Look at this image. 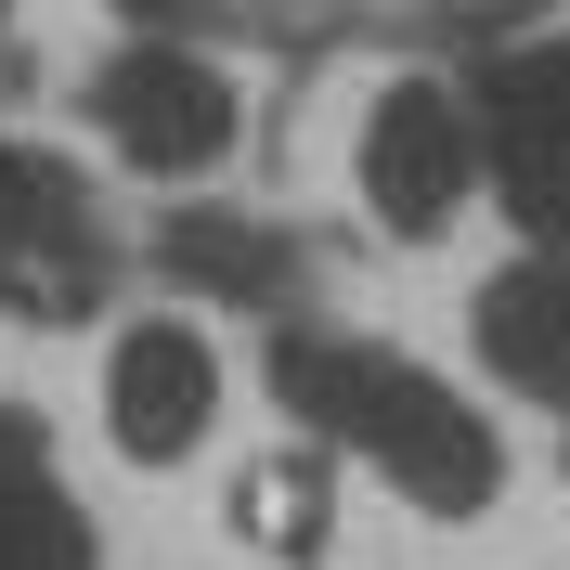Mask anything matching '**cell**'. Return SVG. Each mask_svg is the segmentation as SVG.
<instances>
[{
  "label": "cell",
  "mask_w": 570,
  "mask_h": 570,
  "mask_svg": "<svg viewBox=\"0 0 570 570\" xmlns=\"http://www.w3.org/2000/svg\"><path fill=\"white\" fill-rule=\"evenodd\" d=\"M273 390L285 415H324L351 454H376L428 519H466V505H493L505 480V441L493 415H466L428 363H390V351H324V337H285L273 351Z\"/></svg>",
  "instance_id": "obj_1"
},
{
  "label": "cell",
  "mask_w": 570,
  "mask_h": 570,
  "mask_svg": "<svg viewBox=\"0 0 570 570\" xmlns=\"http://www.w3.org/2000/svg\"><path fill=\"white\" fill-rule=\"evenodd\" d=\"M91 117H105V142L130 156V169H156V181H195V169L234 156V78L195 66L181 39L117 52V66L91 78Z\"/></svg>",
  "instance_id": "obj_2"
},
{
  "label": "cell",
  "mask_w": 570,
  "mask_h": 570,
  "mask_svg": "<svg viewBox=\"0 0 570 570\" xmlns=\"http://www.w3.org/2000/svg\"><path fill=\"white\" fill-rule=\"evenodd\" d=\"M466 181H480V142H466V91L441 78H390L376 117H363V195L390 234H441L466 208Z\"/></svg>",
  "instance_id": "obj_3"
},
{
  "label": "cell",
  "mask_w": 570,
  "mask_h": 570,
  "mask_svg": "<svg viewBox=\"0 0 570 570\" xmlns=\"http://www.w3.org/2000/svg\"><path fill=\"white\" fill-rule=\"evenodd\" d=\"M466 142L493 156L505 220L558 247V234H570V91H558V52H519V66H493V78H480V105H466Z\"/></svg>",
  "instance_id": "obj_4"
},
{
  "label": "cell",
  "mask_w": 570,
  "mask_h": 570,
  "mask_svg": "<svg viewBox=\"0 0 570 570\" xmlns=\"http://www.w3.org/2000/svg\"><path fill=\"white\" fill-rule=\"evenodd\" d=\"M220 415V363L195 324H142V337H117V376H105V428H117V454L130 466H169L195 454Z\"/></svg>",
  "instance_id": "obj_5"
},
{
  "label": "cell",
  "mask_w": 570,
  "mask_h": 570,
  "mask_svg": "<svg viewBox=\"0 0 570 570\" xmlns=\"http://www.w3.org/2000/svg\"><path fill=\"white\" fill-rule=\"evenodd\" d=\"M91 298H105L91 220H66V195H0V312L13 324H78Z\"/></svg>",
  "instance_id": "obj_6"
},
{
  "label": "cell",
  "mask_w": 570,
  "mask_h": 570,
  "mask_svg": "<svg viewBox=\"0 0 570 570\" xmlns=\"http://www.w3.org/2000/svg\"><path fill=\"white\" fill-rule=\"evenodd\" d=\"M480 351H493L505 390H532V402H570V273L558 259H532V273H505L480 285Z\"/></svg>",
  "instance_id": "obj_7"
},
{
  "label": "cell",
  "mask_w": 570,
  "mask_h": 570,
  "mask_svg": "<svg viewBox=\"0 0 570 570\" xmlns=\"http://www.w3.org/2000/svg\"><path fill=\"white\" fill-rule=\"evenodd\" d=\"M156 259H169L195 298H234V312H273L285 285H298V247H285V234H259V220H220V208H181L169 234H156Z\"/></svg>",
  "instance_id": "obj_8"
},
{
  "label": "cell",
  "mask_w": 570,
  "mask_h": 570,
  "mask_svg": "<svg viewBox=\"0 0 570 570\" xmlns=\"http://www.w3.org/2000/svg\"><path fill=\"white\" fill-rule=\"evenodd\" d=\"M0 570H91V519L39 466H0Z\"/></svg>",
  "instance_id": "obj_9"
},
{
  "label": "cell",
  "mask_w": 570,
  "mask_h": 570,
  "mask_svg": "<svg viewBox=\"0 0 570 570\" xmlns=\"http://www.w3.org/2000/svg\"><path fill=\"white\" fill-rule=\"evenodd\" d=\"M234 519H247V544H259V558H324V466H312V454L247 466Z\"/></svg>",
  "instance_id": "obj_10"
},
{
  "label": "cell",
  "mask_w": 570,
  "mask_h": 570,
  "mask_svg": "<svg viewBox=\"0 0 570 570\" xmlns=\"http://www.w3.org/2000/svg\"><path fill=\"white\" fill-rule=\"evenodd\" d=\"M0 466H39V415H13V402H0Z\"/></svg>",
  "instance_id": "obj_11"
},
{
  "label": "cell",
  "mask_w": 570,
  "mask_h": 570,
  "mask_svg": "<svg viewBox=\"0 0 570 570\" xmlns=\"http://www.w3.org/2000/svg\"><path fill=\"white\" fill-rule=\"evenodd\" d=\"M117 13H130V27H195L208 0H117Z\"/></svg>",
  "instance_id": "obj_12"
},
{
  "label": "cell",
  "mask_w": 570,
  "mask_h": 570,
  "mask_svg": "<svg viewBox=\"0 0 570 570\" xmlns=\"http://www.w3.org/2000/svg\"><path fill=\"white\" fill-rule=\"evenodd\" d=\"M0 195H66V181L39 169V156H0Z\"/></svg>",
  "instance_id": "obj_13"
},
{
  "label": "cell",
  "mask_w": 570,
  "mask_h": 570,
  "mask_svg": "<svg viewBox=\"0 0 570 570\" xmlns=\"http://www.w3.org/2000/svg\"><path fill=\"white\" fill-rule=\"evenodd\" d=\"M558 91H570V52H558Z\"/></svg>",
  "instance_id": "obj_14"
}]
</instances>
